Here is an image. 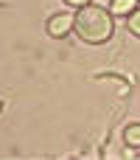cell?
Here are the masks:
<instances>
[{
  "instance_id": "1",
  "label": "cell",
  "mask_w": 140,
  "mask_h": 160,
  "mask_svg": "<svg viewBox=\"0 0 140 160\" xmlns=\"http://www.w3.org/2000/svg\"><path fill=\"white\" fill-rule=\"evenodd\" d=\"M73 31H76L79 39H84L87 45H101V42H107V39L112 37V31H115L112 11L87 3V6H81V8L76 11Z\"/></svg>"
},
{
  "instance_id": "2",
  "label": "cell",
  "mask_w": 140,
  "mask_h": 160,
  "mask_svg": "<svg viewBox=\"0 0 140 160\" xmlns=\"http://www.w3.org/2000/svg\"><path fill=\"white\" fill-rule=\"evenodd\" d=\"M73 22H76V14L73 11H59V14H53L48 20V34L53 39H62V37H67L73 31Z\"/></svg>"
},
{
  "instance_id": "3",
  "label": "cell",
  "mask_w": 140,
  "mask_h": 160,
  "mask_svg": "<svg viewBox=\"0 0 140 160\" xmlns=\"http://www.w3.org/2000/svg\"><path fill=\"white\" fill-rule=\"evenodd\" d=\"M138 6H140V0H112L109 11H112V17H129Z\"/></svg>"
},
{
  "instance_id": "4",
  "label": "cell",
  "mask_w": 140,
  "mask_h": 160,
  "mask_svg": "<svg viewBox=\"0 0 140 160\" xmlns=\"http://www.w3.org/2000/svg\"><path fill=\"white\" fill-rule=\"evenodd\" d=\"M123 143L132 149H140V124H132L123 129Z\"/></svg>"
},
{
  "instance_id": "5",
  "label": "cell",
  "mask_w": 140,
  "mask_h": 160,
  "mask_svg": "<svg viewBox=\"0 0 140 160\" xmlns=\"http://www.w3.org/2000/svg\"><path fill=\"white\" fill-rule=\"evenodd\" d=\"M126 25H129V31H132L135 37H140V6L126 17Z\"/></svg>"
},
{
  "instance_id": "6",
  "label": "cell",
  "mask_w": 140,
  "mask_h": 160,
  "mask_svg": "<svg viewBox=\"0 0 140 160\" xmlns=\"http://www.w3.org/2000/svg\"><path fill=\"white\" fill-rule=\"evenodd\" d=\"M65 3H67L70 8H81V6H87L90 0H65Z\"/></svg>"
}]
</instances>
